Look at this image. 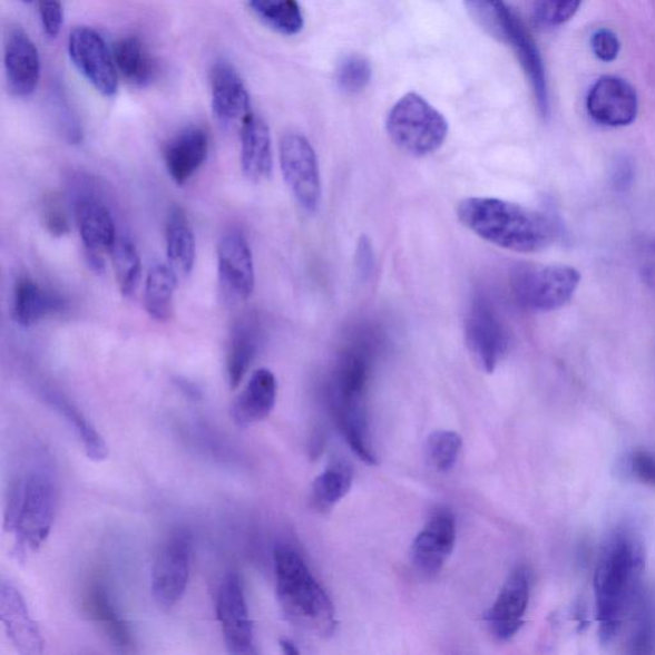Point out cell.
<instances>
[{
	"label": "cell",
	"instance_id": "cell-43",
	"mask_svg": "<svg viewBox=\"0 0 655 655\" xmlns=\"http://www.w3.org/2000/svg\"><path fill=\"white\" fill-rule=\"evenodd\" d=\"M46 223L51 234L63 236L70 227H68L67 218L63 213H60L56 206H51L46 214Z\"/></svg>",
	"mask_w": 655,
	"mask_h": 655
},
{
	"label": "cell",
	"instance_id": "cell-39",
	"mask_svg": "<svg viewBox=\"0 0 655 655\" xmlns=\"http://www.w3.org/2000/svg\"><path fill=\"white\" fill-rule=\"evenodd\" d=\"M592 48L602 62H614L620 50L619 39L614 31L602 29L594 33Z\"/></svg>",
	"mask_w": 655,
	"mask_h": 655
},
{
	"label": "cell",
	"instance_id": "cell-14",
	"mask_svg": "<svg viewBox=\"0 0 655 655\" xmlns=\"http://www.w3.org/2000/svg\"><path fill=\"white\" fill-rule=\"evenodd\" d=\"M586 109L597 124L607 127L632 125L639 110L633 86L615 76L602 77L586 98Z\"/></svg>",
	"mask_w": 655,
	"mask_h": 655
},
{
	"label": "cell",
	"instance_id": "cell-26",
	"mask_svg": "<svg viewBox=\"0 0 655 655\" xmlns=\"http://www.w3.org/2000/svg\"><path fill=\"white\" fill-rule=\"evenodd\" d=\"M258 348V330L253 319H239L232 328L227 344L226 370L231 390L244 381L250 365L256 356Z\"/></svg>",
	"mask_w": 655,
	"mask_h": 655
},
{
	"label": "cell",
	"instance_id": "cell-35",
	"mask_svg": "<svg viewBox=\"0 0 655 655\" xmlns=\"http://www.w3.org/2000/svg\"><path fill=\"white\" fill-rule=\"evenodd\" d=\"M462 448V438L450 430H437L427 439V460L439 472L450 471Z\"/></svg>",
	"mask_w": 655,
	"mask_h": 655
},
{
	"label": "cell",
	"instance_id": "cell-28",
	"mask_svg": "<svg viewBox=\"0 0 655 655\" xmlns=\"http://www.w3.org/2000/svg\"><path fill=\"white\" fill-rule=\"evenodd\" d=\"M117 70L128 82L136 86L151 84L155 77V62L140 38L129 36L119 39L114 48Z\"/></svg>",
	"mask_w": 655,
	"mask_h": 655
},
{
	"label": "cell",
	"instance_id": "cell-4",
	"mask_svg": "<svg viewBox=\"0 0 655 655\" xmlns=\"http://www.w3.org/2000/svg\"><path fill=\"white\" fill-rule=\"evenodd\" d=\"M41 461L16 481L6 512L7 529L14 534L20 557L45 545L55 521L56 481L49 465Z\"/></svg>",
	"mask_w": 655,
	"mask_h": 655
},
{
	"label": "cell",
	"instance_id": "cell-19",
	"mask_svg": "<svg viewBox=\"0 0 655 655\" xmlns=\"http://www.w3.org/2000/svg\"><path fill=\"white\" fill-rule=\"evenodd\" d=\"M0 620L17 652L22 655L45 652V637L32 619L22 594L8 581L0 585Z\"/></svg>",
	"mask_w": 655,
	"mask_h": 655
},
{
	"label": "cell",
	"instance_id": "cell-22",
	"mask_svg": "<svg viewBox=\"0 0 655 655\" xmlns=\"http://www.w3.org/2000/svg\"><path fill=\"white\" fill-rule=\"evenodd\" d=\"M241 168L252 183L268 179L273 170V146L270 126L250 115L239 127Z\"/></svg>",
	"mask_w": 655,
	"mask_h": 655
},
{
	"label": "cell",
	"instance_id": "cell-36",
	"mask_svg": "<svg viewBox=\"0 0 655 655\" xmlns=\"http://www.w3.org/2000/svg\"><path fill=\"white\" fill-rule=\"evenodd\" d=\"M583 0H532V19L540 29H555L570 21Z\"/></svg>",
	"mask_w": 655,
	"mask_h": 655
},
{
	"label": "cell",
	"instance_id": "cell-17",
	"mask_svg": "<svg viewBox=\"0 0 655 655\" xmlns=\"http://www.w3.org/2000/svg\"><path fill=\"white\" fill-rule=\"evenodd\" d=\"M530 599V575L520 567L508 577L493 606L486 614L489 630L497 641L507 642L519 633Z\"/></svg>",
	"mask_w": 655,
	"mask_h": 655
},
{
	"label": "cell",
	"instance_id": "cell-37",
	"mask_svg": "<svg viewBox=\"0 0 655 655\" xmlns=\"http://www.w3.org/2000/svg\"><path fill=\"white\" fill-rule=\"evenodd\" d=\"M372 77L373 68L366 58L350 56L340 65L335 80L343 92L359 94L366 89Z\"/></svg>",
	"mask_w": 655,
	"mask_h": 655
},
{
	"label": "cell",
	"instance_id": "cell-41",
	"mask_svg": "<svg viewBox=\"0 0 655 655\" xmlns=\"http://www.w3.org/2000/svg\"><path fill=\"white\" fill-rule=\"evenodd\" d=\"M630 469L637 479L655 487V456L635 452L630 459Z\"/></svg>",
	"mask_w": 655,
	"mask_h": 655
},
{
	"label": "cell",
	"instance_id": "cell-16",
	"mask_svg": "<svg viewBox=\"0 0 655 655\" xmlns=\"http://www.w3.org/2000/svg\"><path fill=\"white\" fill-rule=\"evenodd\" d=\"M454 545V516L447 508H439L429 517L424 529L412 542V564L420 574L436 576L452 555Z\"/></svg>",
	"mask_w": 655,
	"mask_h": 655
},
{
	"label": "cell",
	"instance_id": "cell-12",
	"mask_svg": "<svg viewBox=\"0 0 655 655\" xmlns=\"http://www.w3.org/2000/svg\"><path fill=\"white\" fill-rule=\"evenodd\" d=\"M217 617L228 653L235 655L255 653L253 623L248 614L244 583L237 573H229L221 584Z\"/></svg>",
	"mask_w": 655,
	"mask_h": 655
},
{
	"label": "cell",
	"instance_id": "cell-23",
	"mask_svg": "<svg viewBox=\"0 0 655 655\" xmlns=\"http://www.w3.org/2000/svg\"><path fill=\"white\" fill-rule=\"evenodd\" d=\"M277 379L270 369H258L248 379L231 408V417L238 428H248L268 418L277 401Z\"/></svg>",
	"mask_w": 655,
	"mask_h": 655
},
{
	"label": "cell",
	"instance_id": "cell-25",
	"mask_svg": "<svg viewBox=\"0 0 655 655\" xmlns=\"http://www.w3.org/2000/svg\"><path fill=\"white\" fill-rule=\"evenodd\" d=\"M166 247L168 265L178 277L193 272L196 258V241L186 213L174 206L166 222Z\"/></svg>",
	"mask_w": 655,
	"mask_h": 655
},
{
	"label": "cell",
	"instance_id": "cell-3",
	"mask_svg": "<svg viewBox=\"0 0 655 655\" xmlns=\"http://www.w3.org/2000/svg\"><path fill=\"white\" fill-rule=\"evenodd\" d=\"M274 570L284 614L310 633L331 636L338 625L333 603L303 556L295 548L278 546L274 550Z\"/></svg>",
	"mask_w": 655,
	"mask_h": 655
},
{
	"label": "cell",
	"instance_id": "cell-8",
	"mask_svg": "<svg viewBox=\"0 0 655 655\" xmlns=\"http://www.w3.org/2000/svg\"><path fill=\"white\" fill-rule=\"evenodd\" d=\"M284 183L301 209L313 214L322 202V176L314 146L304 135L290 133L280 143Z\"/></svg>",
	"mask_w": 655,
	"mask_h": 655
},
{
	"label": "cell",
	"instance_id": "cell-18",
	"mask_svg": "<svg viewBox=\"0 0 655 655\" xmlns=\"http://www.w3.org/2000/svg\"><path fill=\"white\" fill-rule=\"evenodd\" d=\"M4 70L8 89L25 99L37 91L40 80V56L32 39L20 28L8 31L4 42Z\"/></svg>",
	"mask_w": 655,
	"mask_h": 655
},
{
	"label": "cell",
	"instance_id": "cell-33",
	"mask_svg": "<svg viewBox=\"0 0 655 655\" xmlns=\"http://www.w3.org/2000/svg\"><path fill=\"white\" fill-rule=\"evenodd\" d=\"M352 470L346 463H334L313 482L312 504L319 511H330L348 496L352 487Z\"/></svg>",
	"mask_w": 655,
	"mask_h": 655
},
{
	"label": "cell",
	"instance_id": "cell-24",
	"mask_svg": "<svg viewBox=\"0 0 655 655\" xmlns=\"http://www.w3.org/2000/svg\"><path fill=\"white\" fill-rule=\"evenodd\" d=\"M66 303L58 293L40 286L30 277L16 282L12 299L13 321L23 328L38 324L47 316L63 312Z\"/></svg>",
	"mask_w": 655,
	"mask_h": 655
},
{
	"label": "cell",
	"instance_id": "cell-27",
	"mask_svg": "<svg viewBox=\"0 0 655 655\" xmlns=\"http://www.w3.org/2000/svg\"><path fill=\"white\" fill-rule=\"evenodd\" d=\"M86 607H88L89 615L95 619V623L102 628L117 649L120 652L133 649L131 632H129L125 619L118 614L105 585L95 583L91 586L88 597H86Z\"/></svg>",
	"mask_w": 655,
	"mask_h": 655
},
{
	"label": "cell",
	"instance_id": "cell-29",
	"mask_svg": "<svg viewBox=\"0 0 655 655\" xmlns=\"http://www.w3.org/2000/svg\"><path fill=\"white\" fill-rule=\"evenodd\" d=\"M46 400L74 428L89 459L95 462L105 461L109 453L108 446L105 438L91 426L89 419L85 418L84 413L75 408L74 403L59 393L49 391L46 393Z\"/></svg>",
	"mask_w": 655,
	"mask_h": 655
},
{
	"label": "cell",
	"instance_id": "cell-45",
	"mask_svg": "<svg viewBox=\"0 0 655 655\" xmlns=\"http://www.w3.org/2000/svg\"><path fill=\"white\" fill-rule=\"evenodd\" d=\"M20 2H22V3H30V2H32V0H20Z\"/></svg>",
	"mask_w": 655,
	"mask_h": 655
},
{
	"label": "cell",
	"instance_id": "cell-21",
	"mask_svg": "<svg viewBox=\"0 0 655 655\" xmlns=\"http://www.w3.org/2000/svg\"><path fill=\"white\" fill-rule=\"evenodd\" d=\"M75 217L86 252L100 254L114 250L119 236L114 215L105 203L91 195L79 196Z\"/></svg>",
	"mask_w": 655,
	"mask_h": 655
},
{
	"label": "cell",
	"instance_id": "cell-42",
	"mask_svg": "<svg viewBox=\"0 0 655 655\" xmlns=\"http://www.w3.org/2000/svg\"><path fill=\"white\" fill-rule=\"evenodd\" d=\"M634 175V164L630 159L625 157L617 159L612 168V183L617 192H626L633 184Z\"/></svg>",
	"mask_w": 655,
	"mask_h": 655
},
{
	"label": "cell",
	"instance_id": "cell-9",
	"mask_svg": "<svg viewBox=\"0 0 655 655\" xmlns=\"http://www.w3.org/2000/svg\"><path fill=\"white\" fill-rule=\"evenodd\" d=\"M193 538L176 531L163 542L151 570V594L164 609L174 608L183 599L192 571Z\"/></svg>",
	"mask_w": 655,
	"mask_h": 655
},
{
	"label": "cell",
	"instance_id": "cell-38",
	"mask_svg": "<svg viewBox=\"0 0 655 655\" xmlns=\"http://www.w3.org/2000/svg\"><path fill=\"white\" fill-rule=\"evenodd\" d=\"M39 14L46 36L56 39L63 28L65 11L60 0H39Z\"/></svg>",
	"mask_w": 655,
	"mask_h": 655
},
{
	"label": "cell",
	"instance_id": "cell-40",
	"mask_svg": "<svg viewBox=\"0 0 655 655\" xmlns=\"http://www.w3.org/2000/svg\"><path fill=\"white\" fill-rule=\"evenodd\" d=\"M637 264L646 286L655 290V236L641 241L637 247Z\"/></svg>",
	"mask_w": 655,
	"mask_h": 655
},
{
	"label": "cell",
	"instance_id": "cell-10",
	"mask_svg": "<svg viewBox=\"0 0 655 655\" xmlns=\"http://www.w3.org/2000/svg\"><path fill=\"white\" fill-rule=\"evenodd\" d=\"M68 56L76 70L102 97L111 98L119 89V72L114 50L97 30L79 26L68 37Z\"/></svg>",
	"mask_w": 655,
	"mask_h": 655
},
{
	"label": "cell",
	"instance_id": "cell-1",
	"mask_svg": "<svg viewBox=\"0 0 655 655\" xmlns=\"http://www.w3.org/2000/svg\"><path fill=\"white\" fill-rule=\"evenodd\" d=\"M457 218L479 238L515 253L541 252L557 236L546 214L498 197H467L457 206Z\"/></svg>",
	"mask_w": 655,
	"mask_h": 655
},
{
	"label": "cell",
	"instance_id": "cell-30",
	"mask_svg": "<svg viewBox=\"0 0 655 655\" xmlns=\"http://www.w3.org/2000/svg\"><path fill=\"white\" fill-rule=\"evenodd\" d=\"M177 277L175 271L166 264H155L146 275L144 304L155 321L163 323L170 317Z\"/></svg>",
	"mask_w": 655,
	"mask_h": 655
},
{
	"label": "cell",
	"instance_id": "cell-6",
	"mask_svg": "<svg viewBox=\"0 0 655 655\" xmlns=\"http://www.w3.org/2000/svg\"><path fill=\"white\" fill-rule=\"evenodd\" d=\"M581 275L568 265L519 264L511 272L517 303L532 312H554L570 303Z\"/></svg>",
	"mask_w": 655,
	"mask_h": 655
},
{
	"label": "cell",
	"instance_id": "cell-20",
	"mask_svg": "<svg viewBox=\"0 0 655 655\" xmlns=\"http://www.w3.org/2000/svg\"><path fill=\"white\" fill-rule=\"evenodd\" d=\"M208 154V133L202 127L188 126L164 146L163 160L172 180L184 186L202 168Z\"/></svg>",
	"mask_w": 655,
	"mask_h": 655
},
{
	"label": "cell",
	"instance_id": "cell-13",
	"mask_svg": "<svg viewBox=\"0 0 655 655\" xmlns=\"http://www.w3.org/2000/svg\"><path fill=\"white\" fill-rule=\"evenodd\" d=\"M218 275L228 299L246 301L255 289V268L252 248L239 231L224 234L218 243Z\"/></svg>",
	"mask_w": 655,
	"mask_h": 655
},
{
	"label": "cell",
	"instance_id": "cell-32",
	"mask_svg": "<svg viewBox=\"0 0 655 655\" xmlns=\"http://www.w3.org/2000/svg\"><path fill=\"white\" fill-rule=\"evenodd\" d=\"M476 20L491 36L510 45L511 40L524 28L505 0H465Z\"/></svg>",
	"mask_w": 655,
	"mask_h": 655
},
{
	"label": "cell",
	"instance_id": "cell-5",
	"mask_svg": "<svg viewBox=\"0 0 655 655\" xmlns=\"http://www.w3.org/2000/svg\"><path fill=\"white\" fill-rule=\"evenodd\" d=\"M385 129L400 150L424 158L442 148L450 126L446 117L417 92L395 102L387 116Z\"/></svg>",
	"mask_w": 655,
	"mask_h": 655
},
{
	"label": "cell",
	"instance_id": "cell-44",
	"mask_svg": "<svg viewBox=\"0 0 655 655\" xmlns=\"http://www.w3.org/2000/svg\"><path fill=\"white\" fill-rule=\"evenodd\" d=\"M280 644H281V649L284 654H287V655H297L299 654V649L296 648V645L293 644L291 641L283 639L280 642Z\"/></svg>",
	"mask_w": 655,
	"mask_h": 655
},
{
	"label": "cell",
	"instance_id": "cell-2",
	"mask_svg": "<svg viewBox=\"0 0 655 655\" xmlns=\"http://www.w3.org/2000/svg\"><path fill=\"white\" fill-rule=\"evenodd\" d=\"M642 568L641 542L627 531L616 532L603 549L594 574V594L603 641H614L623 628Z\"/></svg>",
	"mask_w": 655,
	"mask_h": 655
},
{
	"label": "cell",
	"instance_id": "cell-31",
	"mask_svg": "<svg viewBox=\"0 0 655 655\" xmlns=\"http://www.w3.org/2000/svg\"><path fill=\"white\" fill-rule=\"evenodd\" d=\"M248 7L266 28L281 36H297L304 29L299 0H248Z\"/></svg>",
	"mask_w": 655,
	"mask_h": 655
},
{
	"label": "cell",
	"instance_id": "cell-7",
	"mask_svg": "<svg viewBox=\"0 0 655 655\" xmlns=\"http://www.w3.org/2000/svg\"><path fill=\"white\" fill-rule=\"evenodd\" d=\"M365 366L360 361H351L343 368L333 392L334 417L351 450L360 460L369 465L377 462L370 438L368 412L365 408Z\"/></svg>",
	"mask_w": 655,
	"mask_h": 655
},
{
	"label": "cell",
	"instance_id": "cell-15",
	"mask_svg": "<svg viewBox=\"0 0 655 655\" xmlns=\"http://www.w3.org/2000/svg\"><path fill=\"white\" fill-rule=\"evenodd\" d=\"M213 116L226 128L241 127L253 115L252 99L243 77L227 60H218L211 71Z\"/></svg>",
	"mask_w": 655,
	"mask_h": 655
},
{
	"label": "cell",
	"instance_id": "cell-34",
	"mask_svg": "<svg viewBox=\"0 0 655 655\" xmlns=\"http://www.w3.org/2000/svg\"><path fill=\"white\" fill-rule=\"evenodd\" d=\"M110 253L120 293L126 297L134 296L143 275L141 258L134 241L119 236Z\"/></svg>",
	"mask_w": 655,
	"mask_h": 655
},
{
	"label": "cell",
	"instance_id": "cell-11",
	"mask_svg": "<svg viewBox=\"0 0 655 655\" xmlns=\"http://www.w3.org/2000/svg\"><path fill=\"white\" fill-rule=\"evenodd\" d=\"M465 342L473 363L493 373L508 350V334L493 306L486 299L473 301L465 322Z\"/></svg>",
	"mask_w": 655,
	"mask_h": 655
}]
</instances>
